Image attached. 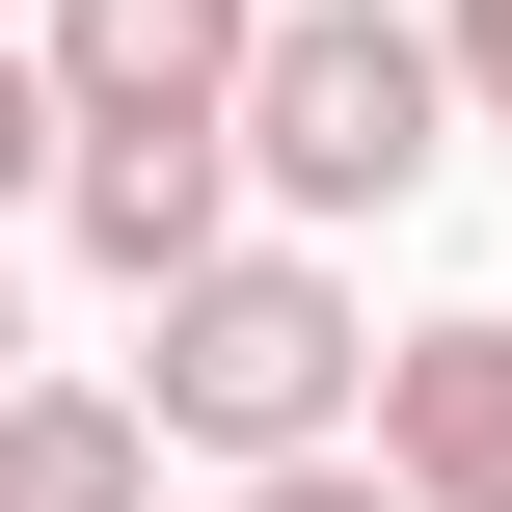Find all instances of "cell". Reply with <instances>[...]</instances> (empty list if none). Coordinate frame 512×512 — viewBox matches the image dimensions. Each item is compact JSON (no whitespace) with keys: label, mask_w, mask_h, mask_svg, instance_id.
Segmentation results:
<instances>
[{"label":"cell","mask_w":512,"mask_h":512,"mask_svg":"<svg viewBox=\"0 0 512 512\" xmlns=\"http://www.w3.org/2000/svg\"><path fill=\"white\" fill-rule=\"evenodd\" d=\"M243 189L270 216H405L432 189V135H459V81H432V27L405 0H270V54H243Z\"/></svg>","instance_id":"cell-2"},{"label":"cell","mask_w":512,"mask_h":512,"mask_svg":"<svg viewBox=\"0 0 512 512\" xmlns=\"http://www.w3.org/2000/svg\"><path fill=\"white\" fill-rule=\"evenodd\" d=\"M162 351H135V432L162 459H351V405H378V324H351V270L324 243H216L189 297H135Z\"/></svg>","instance_id":"cell-1"},{"label":"cell","mask_w":512,"mask_h":512,"mask_svg":"<svg viewBox=\"0 0 512 512\" xmlns=\"http://www.w3.org/2000/svg\"><path fill=\"white\" fill-rule=\"evenodd\" d=\"M54 216H81L108 297H189L243 243V135H54Z\"/></svg>","instance_id":"cell-4"},{"label":"cell","mask_w":512,"mask_h":512,"mask_svg":"<svg viewBox=\"0 0 512 512\" xmlns=\"http://www.w3.org/2000/svg\"><path fill=\"white\" fill-rule=\"evenodd\" d=\"M0 378H27V324H0Z\"/></svg>","instance_id":"cell-10"},{"label":"cell","mask_w":512,"mask_h":512,"mask_svg":"<svg viewBox=\"0 0 512 512\" xmlns=\"http://www.w3.org/2000/svg\"><path fill=\"white\" fill-rule=\"evenodd\" d=\"M216 512H405V486H378V459H243Z\"/></svg>","instance_id":"cell-7"},{"label":"cell","mask_w":512,"mask_h":512,"mask_svg":"<svg viewBox=\"0 0 512 512\" xmlns=\"http://www.w3.org/2000/svg\"><path fill=\"white\" fill-rule=\"evenodd\" d=\"M432 81H459V108H512V0H432Z\"/></svg>","instance_id":"cell-9"},{"label":"cell","mask_w":512,"mask_h":512,"mask_svg":"<svg viewBox=\"0 0 512 512\" xmlns=\"http://www.w3.org/2000/svg\"><path fill=\"white\" fill-rule=\"evenodd\" d=\"M27 54H54V135H216L243 54H270V0H54Z\"/></svg>","instance_id":"cell-3"},{"label":"cell","mask_w":512,"mask_h":512,"mask_svg":"<svg viewBox=\"0 0 512 512\" xmlns=\"http://www.w3.org/2000/svg\"><path fill=\"white\" fill-rule=\"evenodd\" d=\"M378 486L405 512H512V324H378Z\"/></svg>","instance_id":"cell-5"},{"label":"cell","mask_w":512,"mask_h":512,"mask_svg":"<svg viewBox=\"0 0 512 512\" xmlns=\"http://www.w3.org/2000/svg\"><path fill=\"white\" fill-rule=\"evenodd\" d=\"M0 512H162L135 378H0Z\"/></svg>","instance_id":"cell-6"},{"label":"cell","mask_w":512,"mask_h":512,"mask_svg":"<svg viewBox=\"0 0 512 512\" xmlns=\"http://www.w3.org/2000/svg\"><path fill=\"white\" fill-rule=\"evenodd\" d=\"M54 189V54H0V216Z\"/></svg>","instance_id":"cell-8"}]
</instances>
